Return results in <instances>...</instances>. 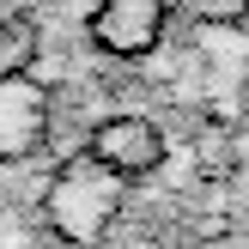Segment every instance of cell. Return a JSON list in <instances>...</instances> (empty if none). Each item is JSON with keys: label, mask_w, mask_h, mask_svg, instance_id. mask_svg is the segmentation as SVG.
Wrapping results in <instances>:
<instances>
[{"label": "cell", "mask_w": 249, "mask_h": 249, "mask_svg": "<svg viewBox=\"0 0 249 249\" xmlns=\"http://www.w3.org/2000/svg\"><path fill=\"white\" fill-rule=\"evenodd\" d=\"M170 6L164 0H91V43L122 61H140L158 49Z\"/></svg>", "instance_id": "277c9868"}, {"label": "cell", "mask_w": 249, "mask_h": 249, "mask_svg": "<svg viewBox=\"0 0 249 249\" xmlns=\"http://www.w3.org/2000/svg\"><path fill=\"white\" fill-rule=\"evenodd\" d=\"M49 237L43 231H31L24 219H0V249H43Z\"/></svg>", "instance_id": "8992f818"}, {"label": "cell", "mask_w": 249, "mask_h": 249, "mask_svg": "<svg viewBox=\"0 0 249 249\" xmlns=\"http://www.w3.org/2000/svg\"><path fill=\"white\" fill-rule=\"evenodd\" d=\"M49 109H55V97L43 79H31V73L0 79V164H24L49 140Z\"/></svg>", "instance_id": "3957f363"}, {"label": "cell", "mask_w": 249, "mask_h": 249, "mask_svg": "<svg viewBox=\"0 0 249 249\" xmlns=\"http://www.w3.org/2000/svg\"><path fill=\"white\" fill-rule=\"evenodd\" d=\"M85 158L104 164L122 182H140L164 164V128L152 116H104L91 128V140H85Z\"/></svg>", "instance_id": "7a4b0ae2"}, {"label": "cell", "mask_w": 249, "mask_h": 249, "mask_svg": "<svg viewBox=\"0 0 249 249\" xmlns=\"http://www.w3.org/2000/svg\"><path fill=\"white\" fill-rule=\"evenodd\" d=\"M195 6H201L207 18H237V12H243V0H195Z\"/></svg>", "instance_id": "52a82bcc"}, {"label": "cell", "mask_w": 249, "mask_h": 249, "mask_svg": "<svg viewBox=\"0 0 249 249\" xmlns=\"http://www.w3.org/2000/svg\"><path fill=\"white\" fill-rule=\"evenodd\" d=\"M36 61V24L31 18H0V79L31 73Z\"/></svg>", "instance_id": "5b68a950"}, {"label": "cell", "mask_w": 249, "mask_h": 249, "mask_svg": "<svg viewBox=\"0 0 249 249\" xmlns=\"http://www.w3.org/2000/svg\"><path fill=\"white\" fill-rule=\"evenodd\" d=\"M122 201H128V182L109 177L104 164L91 158H67V164L49 177L43 189V237L55 249H97L116 231L122 219Z\"/></svg>", "instance_id": "6da1fadb"}]
</instances>
